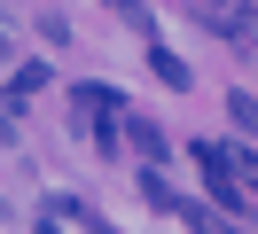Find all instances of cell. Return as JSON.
I'll list each match as a JSON object with an SVG mask.
<instances>
[{
	"label": "cell",
	"mask_w": 258,
	"mask_h": 234,
	"mask_svg": "<svg viewBox=\"0 0 258 234\" xmlns=\"http://www.w3.org/2000/svg\"><path fill=\"white\" fill-rule=\"evenodd\" d=\"M196 172H204V187L219 195V211H242V172H235V148H219V140H196Z\"/></svg>",
	"instance_id": "cell-1"
},
{
	"label": "cell",
	"mask_w": 258,
	"mask_h": 234,
	"mask_svg": "<svg viewBox=\"0 0 258 234\" xmlns=\"http://www.w3.org/2000/svg\"><path fill=\"white\" fill-rule=\"evenodd\" d=\"M39 86H47V62H16V70H8V117H16Z\"/></svg>",
	"instance_id": "cell-2"
},
{
	"label": "cell",
	"mask_w": 258,
	"mask_h": 234,
	"mask_svg": "<svg viewBox=\"0 0 258 234\" xmlns=\"http://www.w3.org/2000/svg\"><path fill=\"white\" fill-rule=\"evenodd\" d=\"M149 70H157V78H164L172 94H188V86H196V70H188V62L172 55V47H149Z\"/></svg>",
	"instance_id": "cell-3"
},
{
	"label": "cell",
	"mask_w": 258,
	"mask_h": 234,
	"mask_svg": "<svg viewBox=\"0 0 258 234\" xmlns=\"http://www.w3.org/2000/svg\"><path fill=\"white\" fill-rule=\"evenodd\" d=\"M125 133H133V140H141V156H149V164H164V156H172V148H164V133H157V125H141V117H133V125H125Z\"/></svg>",
	"instance_id": "cell-4"
},
{
	"label": "cell",
	"mask_w": 258,
	"mask_h": 234,
	"mask_svg": "<svg viewBox=\"0 0 258 234\" xmlns=\"http://www.w3.org/2000/svg\"><path fill=\"white\" fill-rule=\"evenodd\" d=\"M227 117H235V133H258V102L250 94H227Z\"/></svg>",
	"instance_id": "cell-5"
},
{
	"label": "cell",
	"mask_w": 258,
	"mask_h": 234,
	"mask_svg": "<svg viewBox=\"0 0 258 234\" xmlns=\"http://www.w3.org/2000/svg\"><path fill=\"white\" fill-rule=\"evenodd\" d=\"M235 172H242V187L258 195V148H235Z\"/></svg>",
	"instance_id": "cell-6"
},
{
	"label": "cell",
	"mask_w": 258,
	"mask_h": 234,
	"mask_svg": "<svg viewBox=\"0 0 258 234\" xmlns=\"http://www.w3.org/2000/svg\"><path fill=\"white\" fill-rule=\"evenodd\" d=\"M110 8L125 16V24H141V31H149V8H141V0H110Z\"/></svg>",
	"instance_id": "cell-7"
},
{
	"label": "cell",
	"mask_w": 258,
	"mask_h": 234,
	"mask_svg": "<svg viewBox=\"0 0 258 234\" xmlns=\"http://www.w3.org/2000/svg\"><path fill=\"white\" fill-rule=\"evenodd\" d=\"M94 234H110V226H94Z\"/></svg>",
	"instance_id": "cell-8"
}]
</instances>
